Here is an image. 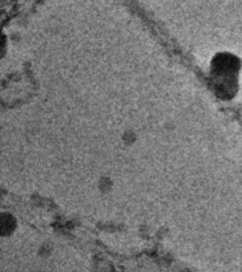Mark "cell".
Instances as JSON below:
<instances>
[{"mask_svg": "<svg viewBox=\"0 0 242 272\" xmlns=\"http://www.w3.org/2000/svg\"><path fill=\"white\" fill-rule=\"evenodd\" d=\"M112 186H113V181L111 178H108V177H102V178H100V181H98V190L102 192H108L112 190Z\"/></svg>", "mask_w": 242, "mask_h": 272, "instance_id": "1", "label": "cell"}, {"mask_svg": "<svg viewBox=\"0 0 242 272\" xmlns=\"http://www.w3.org/2000/svg\"><path fill=\"white\" fill-rule=\"evenodd\" d=\"M137 140V134L133 132V130H126L124 132L123 134V142L125 143L126 146H129V145H133Z\"/></svg>", "mask_w": 242, "mask_h": 272, "instance_id": "2", "label": "cell"}]
</instances>
